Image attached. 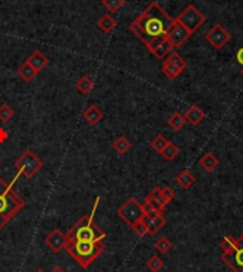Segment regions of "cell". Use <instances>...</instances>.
Here are the masks:
<instances>
[{"mask_svg":"<svg viewBox=\"0 0 243 272\" xmlns=\"http://www.w3.org/2000/svg\"><path fill=\"white\" fill-rule=\"evenodd\" d=\"M67 235L61 231V229L56 228L53 229L52 232L46 237L44 239V244L49 246L50 249H52L53 252H56V254H59L61 249H64L66 245H67Z\"/></svg>","mask_w":243,"mask_h":272,"instance_id":"cell-14","label":"cell"},{"mask_svg":"<svg viewBox=\"0 0 243 272\" xmlns=\"http://www.w3.org/2000/svg\"><path fill=\"white\" fill-rule=\"evenodd\" d=\"M131 228H132V231H134L138 237H145L148 234V228L144 221H139V222H137L135 225H132Z\"/></svg>","mask_w":243,"mask_h":272,"instance_id":"cell-33","label":"cell"},{"mask_svg":"<svg viewBox=\"0 0 243 272\" xmlns=\"http://www.w3.org/2000/svg\"><path fill=\"white\" fill-rule=\"evenodd\" d=\"M161 193H162V197H164V200H165L168 204L175 198V191L171 188V187H164V188H161Z\"/></svg>","mask_w":243,"mask_h":272,"instance_id":"cell-34","label":"cell"},{"mask_svg":"<svg viewBox=\"0 0 243 272\" xmlns=\"http://www.w3.org/2000/svg\"><path fill=\"white\" fill-rule=\"evenodd\" d=\"M113 149L118 153V154H125V153H128L131 149V143L128 139H125V137H117L113 143Z\"/></svg>","mask_w":243,"mask_h":272,"instance_id":"cell-25","label":"cell"},{"mask_svg":"<svg viewBox=\"0 0 243 272\" xmlns=\"http://www.w3.org/2000/svg\"><path fill=\"white\" fill-rule=\"evenodd\" d=\"M172 50H174L172 44L169 43V42H168V39L165 37V39H164V40H162L161 43L156 44L155 47L152 49V52H151V53H152V54L155 56L158 60H164L165 57H168V56H169V54L172 53Z\"/></svg>","mask_w":243,"mask_h":272,"instance_id":"cell-18","label":"cell"},{"mask_svg":"<svg viewBox=\"0 0 243 272\" xmlns=\"http://www.w3.org/2000/svg\"><path fill=\"white\" fill-rule=\"evenodd\" d=\"M185 124H186L185 117H183L181 113H178V111L174 113V114L168 118V125H169L174 131H181L183 127H185Z\"/></svg>","mask_w":243,"mask_h":272,"instance_id":"cell-24","label":"cell"},{"mask_svg":"<svg viewBox=\"0 0 243 272\" xmlns=\"http://www.w3.org/2000/svg\"><path fill=\"white\" fill-rule=\"evenodd\" d=\"M205 39H206V42H208L213 49L220 50L222 47H225L226 44L230 42L232 36H230V33H229L220 23H216L215 26L210 27L208 32H206Z\"/></svg>","mask_w":243,"mask_h":272,"instance_id":"cell-9","label":"cell"},{"mask_svg":"<svg viewBox=\"0 0 243 272\" xmlns=\"http://www.w3.org/2000/svg\"><path fill=\"white\" fill-rule=\"evenodd\" d=\"M237 245V238H233L232 235H226L222 242H220V249H222V254H226V252H230L233 251L234 248Z\"/></svg>","mask_w":243,"mask_h":272,"instance_id":"cell-27","label":"cell"},{"mask_svg":"<svg viewBox=\"0 0 243 272\" xmlns=\"http://www.w3.org/2000/svg\"><path fill=\"white\" fill-rule=\"evenodd\" d=\"M125 5V0H103V6L107 8L108 12L115 13Z\"/></svg>","mask_w":243,"mask_h":272,"instance_id":"cell-31","label":"cell"},{"mask_svg":"<svg viewBox=\"0 0 243 272\" xmlns=\"http://www.w3.org/2000/svg\"><path fill=\"white\" fill-rule=\"evenodd\" d=\"M236 59H237L239 64H242V67H243V47L237 50V53H236Z\"/></svg>","mask_w":243,"mask_h":272,"instance_id":"cell-35","label":"cell"},{"mask_svg":"<svg viewBox=\"0 0 243 272\" xmlns=\"http://www.w3.org/2000/svg\"><path fill=\"white\" fill-rule=\"evenodd\" d=\"M168 202L164 200L162 193H161V187H155L151 193L145 197L144 202V210L145 211H156L159 214H164L166 210Z\"/></svg>","mask_w":243,"mask_h":272,"instance_id":"cell-12","label":"cell"},{"mask_svg":"<svg viewBox=\"0 0 243 272\" xmlns=\"http://www.w3.org/2000/svg\"><path fill=\"white\" fill-rule=\"evenodd\" d=\"M147 268L151 272H159L164 268V261L158 255H154L147 261Z\"/></svg>","mask_w":243,"mask_h":272,"instance_id":"cell-29","label":"cell"},{"mask_svg":"<svg viewBox=\"0 0 243 272\" xmlns=\"http://www.w3.org/2000/svg\"><path fill=\"white\" fill-rule=\"evenodd\" d=\"M240 73H242V76H243V69H242V71H240Z\"/></svg>","mask_w":243,"mask_h":272,"instance_id":"cell-39","label":"cell"},{"mask_svg":"<svg viewBox=\"0 0 243 272\" xmlns=\"http://www.w3.org/2000/svg\"><path fill=\"white\" fill-rule=\"evenodd\" d=\"M64 249L81 268H88L100 255L104 252L105 244L104 241H100V242L67 241V245Z\"/></svg>","mask_w":243,"mask_h":272,"instance_id":"cell-3","label":"cell"},{"mask_svg":"<svg viewBox=\"0 0 243 272\" xmlns=\"http://www.w3.org/2000/svg\"><path fill=\"white\" fill-rule=\"evenodd\" d=\"M52 272H66V271H64L61 266H54V268L52 269Z\"/></svg>","mask_w":243,"mask_h":272,"instance_id":"cell-37","label":"cell"},{"mask_svg":"<svg viewBox=\"0 0 243 272\" xmlns=\"http://www.w3.org/2000/svg\"><path fill=\"white\" fill-rule=\"evenodd\" d=\"M199 164L200 167L203 168L205 171L212 173V171L219 166V160H217V157L213 153H206V154H203L202 158L199 160Z\"/></svg>","mask_w":243,"mask_h":272,"instance_id":"cell-20","label":"cell"},{"mask_svg":"<svg viewBox=\"0 0 243 272\" xmlns=\"http://www.w3.org/2000/svg\"><path fill=\"white\" fill-rule=\"evenodd\" d=\"M172 19L158 2H152L138 18L130 25V30L145 46H149L161 37H165L174 25Z\"/></svg>","mask_w":243,"mask_h":272,"instance_id":"cell-1","label":"cell"},{"mask_svg":"<svg viewBox=\"0 0 243 272\" xmlns=\"http://www.w3.org/2000/svg\"><path fill=\"white\" fill-rule=\"evenodd\" d=\"M25 207L26 201L12 188V185L0 178V231Z\"/></svg>","mask_w":243,"mask_h":272,"instance_id":"cell-2","label":"cell"},{"mask_svg":"<svg viewBox=\"0 0 243 272\" xmlns=\"http://www.w3.org/2000/svg\"><path fill=\"white\" fill-rule=\"evenodd\" d=\"M155 248L159 254H168V252L172 249V242H171L169 238L162 237L159 238V239L155 242Z\"/></svg>","mask_w":243,"mask_h":272,"instance_id":"cell-28","label":"cell"},{"mask_svg":"<svg viewBox=\"0 0 243 272\" xmlns=\"http://www.w3.org/2000/svg\"><path fill=\"white\" fill-rule=\"evenodd\" d=\"M142 221L145 222L148 228V234L149 235H155L161 229L165 227L166 220L164 214H159L156 211H145V215Z\"/></svg>","mask_w":243,"mask_h":272,"instance_id":"cell-13","label":"cell"},{"mask_svg":"<svg viewBox=\"0 0 243 272\" xmlns=\"http://www.w3.org/2000/svg\"><path fill=\"white\" fill-rule=\"evenodd\" d=\"M6 139H8V132L5 131L3 128H0V143H3Z\"/></svg>","mask_w":243,"mask_h":272,"instance_id":"cell-36","label":"cell"},{"mask_svg":"<svg viewBox=\"0 0 243 272\" xmlns=\"http://www.w3.org/2000/svg\"><path fill=\"white\" fill-rule=\"evenodd\" d=\"M117 214L125 224L132 227L137 222L142 221L144 215H145V210H144V205L137 198L131 197L117 210Z\"/></svg>","mask_w":243,"mask_h":272,"instance_id":"cell-5","label":"cell"},{"mask_svg":"<svg viewBox=\"0 0 243 272\" xmlns=\"http://www.w3.org/2000/svg\"><path fill=\"white\" fill-rule=\"evenodd\" d=\"M18 76L20 79L23 80V81H26V83H30L32 80L35 79L36 76H37V73L36 70L29 64L27 62H25L20 67H19L18 70Z\"/></svg>","mask_w":243,"mask_h":272,"instance_id":"cell-23","label":"cell"},{"mask_svg":"<svg viewBox=\"0 0 243 272\" xmlns=\"http://www.w3.org/2000/svg\"><path fill=\"white\" fill-rule=\"evenodd\" d=\"M161 154H162V157L165 158L166 161H172V160H175V158L178 157V154H179V149L176 147V144L171 143V141H168L166 147L164 149V151H162Z\"/></svg>","mask_w":243,"mask_h":272,"instance_id":"cell-26","label":"cell"},{"mask_svg":"<svg viewBox=\"0 0 243 272\" xmlns=\"http://www.w3.org/2000/svg\"><path fill=\"white\" fill-rule=\"evenodd\" d=\"M76 88H77V91L80 94L88 96L93 91V88H94V80L91 79V77H88V76H83V77H80L76 81Z\"/></svg>","mask_w":243,"mask_h":272,"instance_id":"cell-19","label":"cell"},{"mask_svg":"<svg viewBox=\"0 0 243 272\" xmlns=\"http://www.w3.org/2000/svg\"><path fill=\"white\" fill-rule=\"evenodd\" d=\"M166 144H168V140H166L164 135H161V134L156 135L155 139L151 141V147L155 150L156 153H159V154L164 151V149L166 147Z\"/></svg>","mask_w":243,"mask_h":272,"instance_id":"cell-32","label":"cell"},{"mask_svg":"<svg viewBox=\"0 0 243 272\" xmlns=\"http://www.w3.org/2000/svg\"><path fill=\"white\" fill-rule=\"evenodd\" d=\"M176 20H178L183 27H186L191 33H195V32L205 23L206 18H205V15L200 13L199 10L196 9L193 5H189V6L176 18Z\"/></svg>","mask_w":243,"mask_h":272,"instance_id":"cell-7","label":"cell"},{"mask_svg":"<svg viewBox=\"0 0 243 272\" xmlns=\"http://www.w3.org/2000/svg\"><path fill=\"white\" fill-rule=\"evenodd\" d=\"M13 115H15V111H13V108L9 104L5 103V104L0 105V121L8 123V121H10L13 118Z\"/></svg>","mask_w":243,"mask_h":272,"instance_id":"cell-30","label":"cell"},{"mask_svg":"<svg viewBox=\"0 0 243 272\" xmlns=\"http://www.w3.org/2000/svg\"><path fill=\"white\" fill-rule=\"evenodd\" d=\"M97 26H98V29H100L103 33H111L114 29H115V26H117V22L114 20L113 16L104 15V16H101V18L98 19Z\"/></svg>","mask_w":243,"mask_h":272,"instance_id":"cell-21","label":"cell"},{"mask_svg":"<svg viewBox=\"0 0 243 272\" xmlns=\"http://www.w3.org/2000/svg\"><path fill=\"white\" fill-rule=\"evenodd\" d=\"M15 167L18 168V171L26 178L35 177L42 167H43V161L36 156L32 150H26L20 157L15 161Z\"/></svg>","mask_w":243,"mask_h":272,"instance_id":"cell-6","label":"cell"},{"mask_svg":"<svg viewBox=\"0 0 243 272\" xmlns=\"http://www.w3.org/2000/svg\"><path fill=\"white\" fill-rule=\"evenodd\" d=\"M69 241H83V242H100L105 238V232L96 224L93 215H86L78 220L69 232L66 234Z\"/></svg>","mask_w":243,"mask_h":272,"instance_id":"cell-4","label":"cell"},{"mask_svg":"<svg viewBox=\"0 0 243 272\" xmlns=\"http://www.w3.org/2000/svg\"><path fill=\"white\" fill-rule=\"evenodd\" d=\"M186 69V62L178 53H171L162 63V73L169 80H175L181 76V73Z\"/></svg>","mask_w":243,"mask_h":272,"instance_id":"cell-8","label":"cell"},{"mask_svg":"<svg viewBox=\"0 0 243 272\" xmlns=\"http://www.w3.org/2000/svg\"><path fill=\"white\" fill-rule=\"evenodd\" d=\"M191 32H189L186 27H183L182 25L175 19L174 25L169 29V32L166 33V39H168L169 43L172 44L174 49H178V47H181V46L191 37Z\"/></svg>","mask_w":243,"mask_h":272,"instance_id":"cell-11","label":"cell"},{"mask_svg":"<svg viewBox=\"0 0 243 272\" xmlns=\"http://www.w3.org/2000/svg\"><path fill=\"white\" fill-rule=\"evenodd\" d=\"M83 117H84V120H86L88 124L96 125V124H98L101 120H103L104 113H103V111H101V110H100L96 104H91L90 107H87V108L84 110Z\"/></svg>","mask_w":243,"mask_h":272,"instance_id":"cell-17","label":"cell"},{"mask_svg":"<svg viewBox=\"0 0 243 272\" xmlns=\"http://www.w3.org/2000/svg\"><path fill=\"white\" fill-rule=\"evenodd\" d=\"M26 62L29 63V64L35 69L36 73L39 74V73L43 71L44 69H46V66L49 64V59H47L40 50H36V52H33L27 57Z\"/></svg>","mask_w":243,"mask_h":272,"instance_id":"cell-15","label":"cell"},{"mask_svg":"<svg viewBox=\"0 0 243 272\" xmlns=\"http://www.w3.org/2000/svg\"><path fill=\"white\" fill-rule=\"evenodd\" d=\"M185 120L188 121L192 125H199V123H202L203 120H205V111L200 108L199 105L196 104H192L188 110H186V113H185Z\"/></svg>","mask_w":243,"mask_h":272,"instance_id":"cell-16","label":"cell"},{"mask_svg":"<svg viewBox=\"0 0 243 272\" xmlns=\"http://www.w3.org/2000/svg\"><path fill=\"white\" fill-rule=\"evenodd\" d=\"M176 183H178V185H179L181 188L188 190V188H191L192 185L195 184V177L192 176L191 171L183 170V171H181V173L176 176Z\"/></svg>","mask_w":243,"mask_h":272,"instance_id":"cell-22","label":"cell"},{"mask_svg":"<svg viewBox=\"0 0 243 272\" xmlns=\"http://www.w3.org/2000/svg\"><path fill=\"white\" fill-rule=\"evenodd\" d=\"M35 272H44V271H43V269H42V268H39V269H36Z\"/></svg>","mask_w":243,"mask_h":272,"instance_id":"cell-38","label":"cell"},{"mask_svg":"<svg viewBox=\"0 0 243 272\" xmlns=\"http://www.w3.org/2000/svg\"><path fill=\"white\" fill-rule=\"evenodd\" d=\"M220 258L233 272H243V234L237 238V245L233 251L222 254Z\"/></svg>","mask_w":243,"mask_h":272,"instance_id":"cell-10","label":"cell"}]
</instances>
